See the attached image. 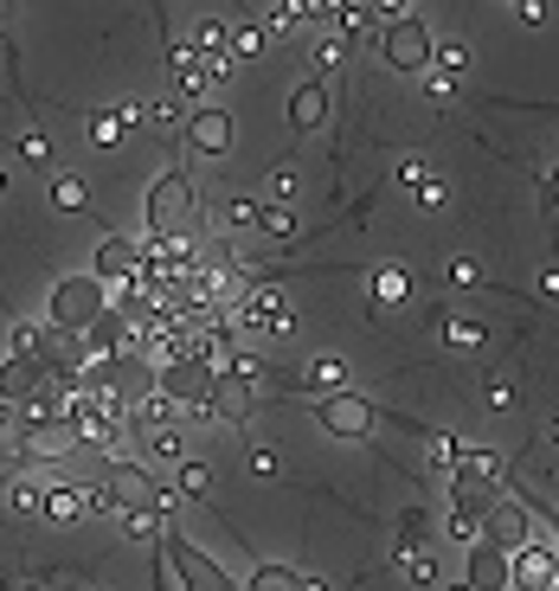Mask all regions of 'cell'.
<instances>
[{
	"mask_svg": "<svg viewBox=\"0 0 559 591\" xmlns=\"http://www.w3.org/2000/svg\"><path fill=\"white\" fill-rule=\"evenodd\" d=\"M104 315H110V283H97L90 270H84V277H58L52 296H45V329H52V334L84 341Z\"/></svg>",
	"mask_w": 559,
	"mask_h": 591,
	"instance_id": "obj_1",
	"label": "cell"
},
{
	"mask_svg": "<svg viewBox=\"0 0 559 591\" xmlns=\"http://www.w3.org/2000/svg\"><path fill=\"white\" fill-rule=\"evenodd\" d=\"M547 443H559V418H553V425H547Z\"/></svg>",
	"mask_w": 559,
	"mask_h": 591,
	"instance_id": "obj_50",
	"label": "cell"
},
{
	"mask_svg": "<svg viewBox=\"0 0 559 591\" xmlns=\"http://www.w3.org/2000/svg\"><path fill=\"white\" fill-rule=\"evenodd\" d=\"M290 193H297V168H290V161H283V168H270V200H277V206H283V200H290Z\"/></svg>",
	"mask_w": 559,
	"mask_h": 591,
	"instance_id": "obj_40",
	"label": "cell"
},
{
	"mask_svg": "<svg viewBox=\"0 0 559 591\" xmlns=\"http://www.w3.org/2000/svg\"><path fill=\"white\" fill-rule=\"evenodd\" d=\"M463 585L470 591H515V554H502L495 540H476L463 559Z\"/></svg>",
	"mask_w": 559,
	"mask_h": 591,
	"instance_id": "obj_9",
	"label": "cell"
},
{
	"mask_svg": "<svg viewBox=\"0 0 559 591\" xmlns=\"http://www.w3.org/2000/svg\"><path fill=\"white\" fill-rule=\"evenodd\" d=\"M515 591H559V540L534 534L527 547H515Z\"/></svg>",
	"mask_w": 559,
	"mask_h": 591,
	"instance_id": "obj_8",
	"label": "cell"
},
{
	"mask_svg": "<svg viewBox=\"0 0 559 591\" xmlns=\"http://www.w3.org/2000/svg\"><path fill=\"white\" fill-rule=\"evenodd\" d=\"M431 65H438V72L456 84V77L470 72V45H438V52H431Z\"/></svg>",
	"mask_w": 559,
	"mask_h": 591,
	"instance_id": "obj_35",
	"label": "cell"
},
{
	"mask_svg": "<svg viewBox=\"0 0 559 591\" xmlns=\"http://www.w3.org/2000/svg\"><path fill=\"white\" fill-rule=\"evenodd\" d=\"M393 174H399V181H406L411 193H418V186L431 181V161H424V154H406V161H399V168H393Z\"/></svg>",
	"mask_w": 559,
	"mask_h": 591,
	"instance_id": "obj_38",
	"label": "cell"
},
{
	"mask_svg": "<svg viewBox=\"0 0 559 591\" xmlns=\"http://www.w3.org/2000/svg\"><path fill=\"white\" fill-rule=\"evenodd\" d=\"M297 591H329V579H315V572H302V579H297Z\"/></svg>",
	"mask_w": 559,
	"mask_h": 591,
	"instance_id": "obj_48",
	"label": "cell"
},
{
	"mask_svg": "<svg viewBox=\"0 0 559 591\" xmlns=\"http://www.w3.org/2000/svg\"><path fill=\"white\" fill-rule=\"evenodd\" d=\"M502 7H522V0H502Z\"/></svg>",
	"mask_w": 559,
	"mask_h": 591,
	"instance_id": "obj_53",
	"label": "cell"
},
{
	"mask_svg": "<svg viewBox=\"0 0 559 591\" xmlns=\"http://www.w3.org/2000/svg\"><path fill=\"white\" fill-rule=\"evenodd\" d=\"M450 591H470V585H463V579H450Z\"/></svg>",
	"mask_w": 559,
	"mask_h": 591,
	"instance_id": "obj_51",
	"label": "cell"
},
{
	"mask_svg": "<svg viewBox=\"0 0 559 591\" xmlns=\"http://www.w3.org/2000/svg\"><path fill=\"white\" fill-rule=\"evenodd\" d=\"M258 219H264L258 200H225V225H232V232H245V225H258Z\"/></svg>",
	"mask_w": 559,
	"mask_h": 591,
	"instance_id": "obj_36",
	"label": "cell"
},
{
	"mask_svg": "<svg viewBox=\"0 0 559 591\" xmlns=\"http://www.w3.org/2000/svg\"><path fill=\"white\" fill-rule=\"evenodd\" d=\"M483 540H495L502 554L527 547V540H534V515H527V502H502V508L488 515V534H483Z\"/></svg>",
	"mask_w": 559,
	"mask_h": 591,
	"instance_id": "obj_15",
	"label": "cell"
},
{
	"mask_svg": "<svg viewBox=\"0 0 559 591\" xmlns=\"http://www.w3.org/2000/svg\"><path fill=\"white\" fill-rule=\"evenodd\" d=\"M424 97H431V104H444V97H450V77L444 72H424Z\"/></svg>",
	"mask_w": 559,
	"mask_h": 591,
	"instance_id": "obj_43",
	"label": "cell"
},
{
	"mask_svg": "<svg viewBox=\"0 0 559 591\" xmlns=\"http://www.w3.org/2000/svg\"><path fill=\"white\" fill-rule=\"evenodd\" d=\"M264 45H270L264 26H251V20H238V26H232V52H238V58H264Z\"/></svg>",
	"mask_w": 559,
	"mask_h": 591,
	"instance_id": "obj_29",
	"label": "cell"
},
{
	"mask_svg": "<svg viewBox=\"0 0 559 591\" xmlns=\"http://www.w3.org/2000/svg\"><path fill=\"white\" fill-rule=\"evenodd\" d=\"M411 7H418V0H373V13H393V20H399V13H411Z\"/></svg>",
	"mask_w": 559,
	"mask_h": 591,
	"instance_id": "obj_45",
	"label": "cell"
},
{
	"mask_svg": "<svg viewBox=\"0 0 559 591\" xmlns=\"http://www.w3.org/2000/svg\"><path fill=\"white\" fill-rule=\"evenodd\" d=\"M245 470H251L258 482H277V476H283V450H270V443H258V450L245 456Z\"/></svg>",
	"mask_w": 559,
	"mask_h": 591,
	"instance_id": "obj_30",
	"label": "cell"
},
{
	"mask_svg": "<svg viewBox=\"0 0 559 591\" xmlns=\"http://www.w3.org/2000/svg\"><path fill=\"white\" fill-rule=\"evenodd\" d=\"M13 354L52 367V329H45V322H13Z\"/></svg>",
	"mask_w": 559,
	"mask_h": 591,
	"instance_id": "obj_20",
	"label": "cell"
},
{
	"mask_svg": "<svg viewBox=\"0 0 559 591\" xmlns=\"http://www.w3.org/2000/svg\"><path fill=\"white\" fill-rule=\"evenodd\" d=\"M13 154H20V161H26V168H52V142H45V136H39V129H26V136H20V142H13Z\"/></svg>",
	"mask_w": 559,
	"mask_h": 591,
	"instance_id": "obj_33",
	"label": "cell"
},
{
	"mask_svg": "<svg viewBox=\"0 0 559 591\" xmlns=\"http://www.w3.org/2000/svg\"><path fill=\"white\" fill-rule=\"evenodd\" d=\"M264 232H270V238H283V245H290V238H297V232H302V219H297V213H290V206H264Z\"/></svg>",
	"mask_w": 559,
	"mask_h": 591,
	"instance_id": "obj_31",
	"label": "cell"
},
{
	"mask_svg": "<svg viewBox=\"0 0 559 591\" xmlns=\"http://www.w3.org/2000/svg\"><path fill=\"white\" fill-rule=\"evenodd\" d=\"M161 554H168V572H181L186 591H232V579H225V566L206 547H193L181 527H168L161 534Z\"/></svg>",
	"mask_w": 559,
	"mask_h": 591,
	"instance_id": "obj_4",
	"label": "cell"
},
{
	"mask_svg": "<svg viewBox=\"0 0 559 591\" xmlns=\"http://www.w3.org/2000/svg\"><path fill=\"white\" fill-rule=\"evenodd\" d=\"M341 58H347V39H322L315 45V72H335Z\"/></svg>",
	"mask_w": 559,
	"mask_h": 591,
	"instance_id": "obj_39",
	"label": "cell"
},
{
	"mask_svg": "<svg viewBox=\"0 0 559 591\" xmlns=\"http://www.w3.org/2000/svg\"><path fill=\"white\" fill-rule=\"evenodd\" d=\"M136 270H142V245H136V238H122V232H110V238L97 245V258H90V277H97V283H110V290H122Z\"/></svg>",
	"mask_w": 559,
	"mask_h": 591,
	"instance_id": "obj_12",
	"label": "cell"
},
{
	"mask_svg": "<svg viewBox=\"0 0 559 591\" xmlns=\"http://www.w3.org/2000/svg\"><path fill=\"white\" fill-rule=\"evenodd\" d=\"M444 341L456 347V354H476V347L488 341V329L483 322H470V315H444Z\"/></svg>",
	"mask_w": 559,
	"mask_h": 591,
	"instance_id": "obj_23",
	"label": "cell"
},
{
	"mask_svg": "<svg viewBox=\"0 0 559 591\" xmlns=\"http://www.w3.org/2000/svg\"><path fill=\"white\" fill-rule=\"evenodd\" d=\"M540 290H547V296H559V264H553V270H540Z\"/></svg>",
	"mask_w": 559,
	"mask_h": 591,
	"instance_id": "obj_47",
	"label": "cell"
},
{
	"mask_svg": "<svg viewBox=\"0 0 559 591\" xmlns=\"http://www.w3.org/2000/svg\"><path fill=\"white\" fill-rule=\"evenodd\" d=\"M444 283H450V290H476V283H483V264H476V258H450L444 264Z\"/></svg>",
	"mask_w": 559,
	"mask_h": 591,
	"instance_id": "obj_34",
	"label": "cell"
},
{
	"mask_svg": "<svg viewBox=\"0 0 559 591\" xmlns=\"http://www.w3.org/2000/svg\"><path fill=\"white\" fill-rule=\"evenodd\" d=\"M90 591H116V585H90Z\"/></svg>",
	"mask_w": 559,
	"mask_h": 591,
	"instance_id": "obj_52",
	"label": "cell"
},
{
	"mask_svg": "<svg viewBox=\"0 0 559 591\" xmlns=\"http://www.w3.org/2000/svg\"><path fill=\"white\" fill-rule=\"evenodd\" d=\"M149 450L161 456V463H181V456H186V443H181V431H174V425H168V431H154Z\"/></svg>",
	"mask_w": 559,
	"mask_h": 591,
	"instance_id": "obj_37",
	"label": "cell"
},
{
	"mask_svg": "<svg viewBox=\"0 0 559 591\" xmlns=\"http://www.w3.org/2000/svg\"><path fill=\"white\" fill-rule=\"evenodd\" d=\"M329 122V84L322 77H302L297 90H290V129L297 136H315Z\"/></svg>",
	"mask_w": 559,
	"mask_h": 591,
	"instance_id": "obj_14",
	"label": "cell"
},
{
	"mask_svg": "<svg viewBox=\"0 0 559 591\" xmlns=\"http://www.w3.org/2000/svg\"><path fill=\"white\" fill-rule=\"evenodd\" d=\"M297 566H283V559H264V566H251V579H245V591H297Z\"/></svg>",
	"mask_w": 559,
	"mask_h": 591,
	"instance_id": "obj_22",
	"label": "cell"
},
{
	"mask_svg": "<svg viewBox=\"0 0 559 591\" xmlns=\"http://www.w3.org/2000/svg\"><path fill=\"white\" fill-rule=\"evenodd\" d=\"M39 515L45 520H77V515H90V495H84V482H45V502H39Z\"/></svg>",
	"mask_w": 559,
	"mask_h": 591,
	"instance_id": "obj_18",
	"label": "cell"
},
{
	"mask_svg": "<svg viewBox=\"0 0 559 591\" xmlns=\"http://www.w3.org/2000/svg\"><path fill=\"white\" fill-rule=\"evenodd\" d=\"M168 72H174V97H200V90H213L206 84V58H200V45H168Z\"/></svg>",
	"mask_w": 559,
	"mask_h": 591,
	"instance_id": "obj_16",
	"label": "cell"
},
{
	"mask_svg": "<svg viewBox=\"0 0 559 591\" xmlns=\"http://www.w3.org/2000/svg\"><path fill=\"white\" fill-rule=\"evenodd\" d=\"M515 406V386L508 379H488V411H508Z\"/></svg>",
	"mask_w": 559,
	"mask_h": 591,
	"instance_id": "obj_41",
	"label": "cell"
},
{
	"mask_svg": "<svg viewBox=\"0 0 559 591\" xmlns=\"http://www.w3.org/2000/svg\"><path fill=\"white\" fill-rule=\"evenodd\" d=\"M77 450V431L65 418H52V425H20L13 431V463H26V470H65Z\"/></svg>",
	"mask_w": 559,
	"mask_h": 591,
	"instance_id": "obj_3",
	"label": "cell"
},
{
	"mask_svg": "<svg viewBox=\"0 0 559 591\" xmlns=\"http://www.w3.org/2000/svg\"><path fill=\"white\" fill-rule=\"evenodd\" d=\"M45 386H52V367H45V361H20V354L0 361V399H7L13 411L26 406L33 393H45Z\"/></svg>",
	"mask_w": 559,
	"mask_h": 591,
	"instance_id": "obj_13",
	"label": "cell"
},
{
	"mask_svg": "<svg viewBox=\"0 0 559 591\" xmlns=\"http://www.w3.org/2000/svg\"><path fill=\"white\" fill-rule=\"evenodd\" d=\"M335 26H341V39H367L373 33V7H341ZM373 39H379V33H373Z\"/></svg>",
	"mask_w": 559,
	"mask_h": 591,
	"instance_id": "obj_32",
	"label": "cell"
},
{
	"mask_svg": "<svg viewBox=\"0 0 559 591\" xmlns=\"http://www.w3.org/2000/svg\"><path fill=\"white\" fill-rule=\"evenodd\" d=\"M315 425L341 443H361V438L379 431V411H373V399H361V393H329V399L315 406Z\"/></svg>",
	"mask_w": 559,
	"mask_h": 591,
	"instance_id": "obj_6",
	"label": "cell"
},
{
	"mask_svg": "<svg viewBox=\"0 0 559 591\" xmlns=\"http://www.w3.org/2000/svg\"><path fill=\"white\" fill-rule=\"evenodd\" d=\"M186 219H193V181H186V168H168L149 186V232H181Z\"/></svg>",
	"mask_w": 559,
	"mask_h": 591,
	"instance_id": "obj_7",
	"label": "cell"
},
{
	"mask_svg": "<svg viewBox=\"0 0 559 591\" xmlns=\"http://www.w3.org/2000/svg\"><path fill=\"white\" fill-rule=\"evenodd\" d=\"M297 386H302V393H315V399L347 393V361H341V354H315V361L297 373Z\"/></svg>",
	"mask_w": 559,
	"mask_h": 591,
	"instance_id": "obj_17",
	"label": "cell"
},
{
	"mask_svg": "<svg viewBox=\"0 0 559 591\" xmlns=\"http://www.w3.org/2000/svg\"><path fill=\"white\" fill-rule=\"evenodd\" d=\"M540 200H547V206H553V213H559V168H553V174H547V181H540Z\"/></svg>",
	"mask_w": 559,
	"mask_h": 591,
	"instance_id": "obj_46",
	"label": "cell"
},
{
	"mask_svg": "<svg viewBox=\"0 0 559 591\" xmlns=\"http://www.w3.org/2000/svg\"><path fill=\"white\" fill-rule=\"evenodd\" d=\"M174 488H181V495H193V502H206V495H213V463L181 456V463H174Z\"/></svg>",
	"mask_w": 559,
	"mask_h": 591,
	"instance_id": "obj_21",
	"label": "cell"
},
{
	"mask_svg": "<svg viewBox=\"0 0 559 591\" xmlns=\"http://www.w3.org/2000/svg\"><path fill=\"white\" fill-rule=\"evenodd\" d=\"M213 361H200V354H181V361H168V367H154V393L161 399H174L181 411H200L206 406V393H213Z\"/></svg>",
	"mask_w": 559,
	"mask_h": 591,
	"instance_id": "obj_5",
	"label": "cell"
},
{
	"mask_svg": "<svg viewBox=\"0 0 559 591\" xmlns=\"http://www.w3.org/2000/svg\"><path fill=\"white\" fill-rule=\"evenodd\" d=\"M424 456H431V470H456V456H463V438H450V431H431L424 438Z\"/></svg>",
	"mask_w": 559,
	"mask_h": 591,
	"instance_id": "obj_26",
	"label": "cell"
},
{
	"mask_svg": "<svg viewBox=\"0 0 559 591\" xmlns=\"http://www.w3.org/2000/svg\"><path fill=\"white\" fill-rule=\"evenodd\" d=\"M399 566H406V585H411V591H431L438 579H444V572H438V554H431V547H424V554H399Z\"/></svg>",
	"mask_w": 559,
	"mask_h": 591,
	"instance_id": "obj_24",
	"label": "cell"
},
{
	"mask_svg": "<svg viewBox=\"0 0 559 591\" xmlns=\"http://www.w3.org/2000/svg\"><path fill=\"white\" fill-rule=\"evenodd\" d=\"M379 58L393 65V72L406 77H424L431 72V52H438V39H431V26L418 20V13H399V20H379Z\"/></svg>",
	"mask_w": 559,
	"mask_h": 591,
	"instance_id": "obj_2",
	"label": "cell"
},
{
	"mask_svg": "<svg viewBox=\"0 0 559 591\" xmlns=\"http://www.w3.org/2000/svg\"><path fill=\"white\" fill-rule=\"evenodd\" d=\"M7 20H13V0H0V26H7Z\"/></svg>",
	"mask_w": 559,
	"mask_h": 591,
	"instance_id": "obj_49",
	"label": "cell"
},
{
	"mask_svg": "<svg viewBox=\"0 0 559 591\" xmlns=\"http://www.w3.org/2000/svg\"><path fill=\"white\" fill-rule=\"evenodd\" d=\"M186 116L193 110H181V97H168V104H154L149 110V129L154 136H186Z\"/></svg>",
	"mask_w": 559,
	"mask_h": 591,
	"instance_id": "obj_27",
	"label": "cell"
},
{
	"mask_svg": "<svg viewBox=\"0 0 559 591\" xmlns=\"http://www.w3.org/2000/svg\"><path fill=\"white\" fill-rule=\"evenodd\" d=\"M0 193H7V174H0Z\"/></svg>",
	"mask_w": 559,
	"mask_h": 591,
	"instance_id": "obj_54",
	"label": "cell"
},
{
	"mask_svg": "<svg viewBox=\"0 0 559 591\" xmlns=\"http://www.w3.org/2000/svg\"><path fill=\"white\" fill-rule=\"evenodd\" d=\"M251 411H258V386H245V379H232V373H213V393H206L200 418H213V425H245Z\"/></svg>",
	"mask_w": 559,
	"mask_h": 591,
	"instance_id": "obj_10",
	"label": "cell"
},
{
	"mask_svg": "<svg viewBox=\"0 0 559 591\" xmlns=\"http://www.w3.org/2000/svg\"><path fill=\"white\" fill-rule=\"evenodd\" d=\"M444 200H450V186L438 181V174H431V181L418 186V206H444Z\"/></svg>",
	"mask_w": 559,
	"mask_h": 591,
	"instance_id": "obj_42",
	"label": "cell"
},
{
	"mask_svg": "<svg viewBox=\"0 0 559 591\" xmlns=\"http://www.w3.org/2000/svg\"><path fill=\"white\" fill-rule=\"evenodd\" d=\"M515 13H522L527 26H540V20H547V0H522V7H515Z\"/></svg>",
	"mask_w": 559,
	"mask_h": 591,
	"instance_id": "obj_44",
	"label": "cell"
},
{
	"mask_svg": "<svg viewBox=\"0 0 559 591\" xmlns=\"http://www.w3.org/2000/svg\"><path fill=\"white\" fill-rule=\"evenodd\" d=\"M406 296H411V270H406V264H379V270L367 277V302H373V309H399Z\"/></svg>",
	"mask_w": 559,
	"mask_h": 591,
	"instance_id": "obj_19",
	"label": "cell"
},
{
	"mask_svg": "<svg viewBox=\"0 0 559 591\" xmlns=\"http://www.w3.org/2000/svg\"><path fill=\"white\" fill-rule=\"evenodd\" d=\"M52 206H58V213H84V206H90V186L77 181V174H58V181H52Z\"/></svg>",
	"mask_w": 559,
	"mask_h": 591,
	"instance_id": "obj_25",
	"label": "cell"
},
{
	"mask_svg": "<svg viewBox=\"0 0 559 591\" xmlns=\"http://www.w3.org/2000/svg\"><path fill=\"white\" fill-rule=\"evenodd\" d=\"M122 136H129V122L116 116V104H110V110H90V142H97V148H116Z\"/></svg>",
	"mask_w": 559,
	"mask_h": 591,
	"instance_id": "obj_28",
	"label": "cell"
},
{
	"mask_svg": "<svg viewBox=\"0 0 559 591\" xmlns=\"http://www.w3.org/2000/svg\"><path fill=\"white\" fill-rule=\"evenodd\" d=\"M186 148L206 154V161L232 154V110L225 104H200V110L186 116Z\"/></svg>",
	"mask_w": 559,
	"mask_h": 591,
	"instance_id": "obj_11",
	"label": "cell"
}]
</instances>
